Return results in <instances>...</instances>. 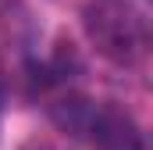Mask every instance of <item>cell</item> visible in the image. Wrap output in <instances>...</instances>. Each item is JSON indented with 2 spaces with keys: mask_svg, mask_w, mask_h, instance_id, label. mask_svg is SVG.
<instances>
[{
  "mask_svg": "<svg viewBox=\"0 0 153 150\" xmlns=\"http://www.w3.org/2000/svg\"><path fill=\"white\" fill-rule=\"evenodd\" d=\"M82 29L93 50L117 68H135L150 54V22L132 0H89Z\"/></svg>",
  "mask_w": 153,
  "mask_h": 150,
  "instance_id": "6da1fadb",
  "label": "cell"
},
{
  "mask_svg": "<svg viewBox=\"0 0 153 150\" xmlns=\"http://www.w3.org/2000/svg\"><path fill=\"white\" fill-rule=\"evenodd\" d=\"M25 150H46V147H25Z\"/></svg>",
  "mask_w": 153,
  "mask_h": 150,
  "instance_id": "277c9868",
  "label": "cell"
},
{
  "mask_svg": "<svg viewBox=\"0 0 153 150\" xmlns=\"http://www.w3.org/2000/svg\"><path fill=\"white\" fill-rule=\"evenodd\" d=\"M4 100H7V68L0 61V107H4Z\"/></svg>",
  "mask_w": 153,
  "mask_h": 150,
  "instance_id": "3957f363",
  "label": "cell"
},
{
  "mask_svg": "<svg viewBox=\"0 0 153 150\" xmlns=\"http://www.w3.org/2000/svg\"><path fill=\"white\" fill-rule=\"evenodd\" d=\"M78 140H89L96 150H146L139 122L128 111L111 107V104H93Z\"/></svg>",
  "mask_w": 153,
  "mask_h": 150,
  "instance_id": "7a4b0ae2",
  "label": "cell"
}]
</instances>
